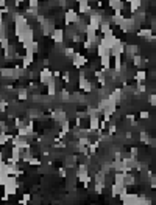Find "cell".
<instances>
[{
    "label": "cell",
    "instance_id": "cell-2",
    "mask_svg": "<svg viewBox=\"0 0 156 205\" xmlns=\"http://www.w3.org/2000/svg\"><path fill=\"white\" fill-rule=\"evenodd\" d=\"M52 36H53V41H55L56 44H61V42L64 41V31H63V30L55 28V31L52 33Z\"/></svg>",
    "mask_w": 156,
    "mask_h": 205
},
{
    "label": "cell",
    "instance_id": "cell-3",
    "mask_svg": "<svg viewBox=\"0 0 156 205\" xmlns=\"http://www.w3.org/2000/svg\"><path fill=\"white\" fill-rule=\"evenodd\" d=\"M134 79L138 83H144V81H147V73L144 70H139L138 73H134Z\"/></svg>",
    "mask_w": 156,
    "mask_h": 205
},
{
    "label": "cell",
    "instance_id": "cell-4",
    "mask_svg": "<svg viewBox=\"0 0 156 205\" xmlns=\"http://www.w3.org/2000/svg\"><path fill=\"white\" fill-rule=\"evenodd\" d=\"M139 117H141L142 120H145V118H148V117H150V113H148L147 110H141V113H139Z\"/></svg>",
    "mask_w": 156,
    "mask_h": 205
},
{
    "label": "cell",
    "instance_id": "cell-1",
    "mask_svg": "<svg viewBox=\"0 0 156 205\" xmlns=\"http://www.w3.org/2000/svg\"><path fill=\"white\" fill-rule=\"evenodd\" d=\"M80 19H78V14L73 11V9H69L67 12H66V23L67 25H70V23H73V22H78Z\"/></svg>",
    "mask_w": 156,
    "mask_h": 205
}]
</instances>
